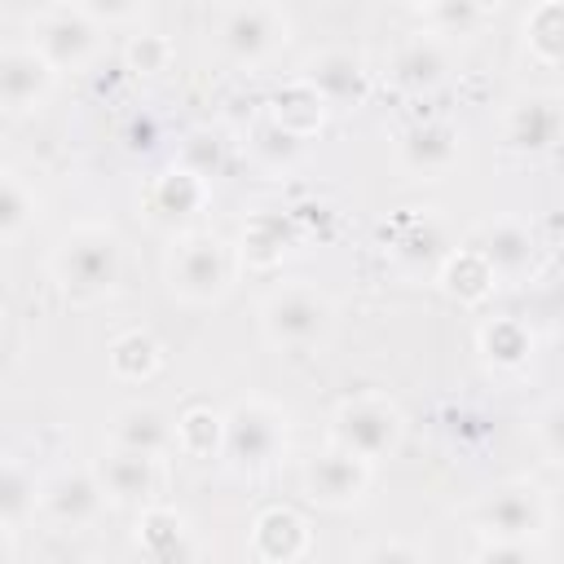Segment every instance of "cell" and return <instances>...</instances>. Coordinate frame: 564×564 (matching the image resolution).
I'll list each match as a JSON object with an SVG mask.
<instances>
[{"label": "cell", "instance_id": "obj_35", "mask_svg": "<svg viewBox=\"0 0 564 564\" xmlns=\"http://www.w3.org/2000/svg\"><path fill=\"white\" fill-rule=\"evenodd\" d=\"M529 432H533V445L542 449V458L555 467L560 454H564V410H560V401H546V405L529 419Z\"/></svg>", "mask_w": 564, "mask_h": 564}, {"label": "cell", "instance_id": "obj_17", "mask_svg": "<svg viewBox=\"0 0 564 564\" xmlns=\"http://www.w3.org/2000/svg\"><path fill=\"white\" fill-rule=\"evenodd\" d=\"M463 154V132L449 119H414L397 132V159L414 176H445Z\"/></svg>", "mask_w": 564, "mask_h": 564}, {"label": "cell", "instance_id": "obj_38", "mask_svg": "<svg viewBox=\"0 0 564 564\" xmlns=\"http://www.w3.org/2000/svg\"><path fill=\"white\" fill-rule=\"evenodd\" d=\"M88 18H93V26H110V22H137L145 9L141 4H79Z\"/></svg>", "mask_w": 564, "mask_h": 564}, {"label": "cell", "instance_id": "obj_13", "mask_svg": "<svg viewBox=\"0 0 564 564\" xmlns=\"http://www.w3.org/2000/svg\"><path fill=\"white\" fill-rule=\"evenodd\" d=\"M560 132H564V110L555 93H520L502 110V141L516 154H529V159L551 154L560 145Z\"/></svg>", "mask_w": 564, "mask_h": 564}, {"label": "cell", "instance_id": "obj_24", "mask_svg": "<svg viewBox=\"0 0 564 564\" xmlns=\"http://www.w3.org/2000/svg\"><path fill=\"white\" fill-rule=\"evenodd\" d=\"M238 260L251 269H273L291 247V220L282 212H256L238 234Z\"/></svg>", "mask_w": 564, "mask_h": 564}, {"label": "cell", "instance_id": "obj_36", "mask_svg": "<svg viewBox=\"0 0 564 564\" xmlns=\"http://www.w3.org/2000/svg\"><path fill=\"white\" fill-rule=\"evenodd\" d=\"M251 150L269 163V167H282V163H291L295 159V150H300V141H291L282 128H273L269 119L256 128V137H251Z\"/></svg>", "mask_w": 564, "mask_h": 564}, {"label": "cell", "instance_id": "obj_4", "mask_svg": "<svg viewBox=\"0 0 564 564\" xmlns=\"http://www.w3.org/2000/svg\"><path fill=\"white\" fill-rule=\"evenodd\" d=\"M256 317H260V335L273 348H282V352H313L335 330V300L317 282L295 278V282L273 286L260 300Z\"/></svg>", "mask_w": 564, "mask_h": 564}, {"label": "cell", "instance_id": "obj_5", "mask_svg": "<svg viewBox=\"0 0 564 564\" xmlns=\"http://www.w3.org/2000/svg\"><path fill=\"white\" fill-rule=\"evenodd\" d=\"M291 31L295 22L282 4H225L216 9V26H212L216 53L242 70L273 62L291 44Z\"/></svg>", "mask_w": 564, "mask_h": 564}, {"label": "cell", "instance_id": "obj_3", "mask_svg": "<svg viewBox=\"0 0 564 564\" xmlns=\"http://www.w3.org/2000/svg\"><path fill=\"white\" fill-rule=\"evenodd\" d=\"M220 458L234 471L260 476L269 467H278L286 458L291 445V414L269 401V397H238L225 414H220Z\"/></svg>", "mask_w": 564, "mask_h": 564}, {"label": "cell", "instance_id": "obj_19", "mask_svg": "<svg viewBox=\"0 0 564 564\" xmlns=\"http://www.w3.org/2000/svg\"><path fill=\"white\" fill-rule=\"evenodd\" d=\"M110 445L115 449H132V454H145V458H167L176 449V432H172V419L150 405V401H128L110 414Z\"/></svg>", "mask_w": 564, "mask_h": 564}, {"label": "cell", "instance_id": "obj_31", "mask_svg": "<svg viewBox=\"0 0 564 564\" xmlns=\"http://www.w3.org/2000/svg\"><path fill=\"white\" fill-rule=\"evenodd\" d=\"M220 410L212 405H189L172 419V432H176V449L185 458H212L220 454Z\"/></svg>", "mask_w": 564, "mask_h": 564}, {"label": "cell", "instance_id": "obj_25", "mask_svg": "<svg viewBox=\"0 0 564 564\" xmlns=\"http://www.w3.org/2000/svg\"><path fill=\"white\" fill-rule=\"evenodd\" d=\"M436 282H441V291L449 295V300H458V304H485L489 295H494V273L485 269V260L471 251V247H454L445 260H441V269H436Z\"/></svg>", "mask_w": 564, "mask_h": 564}, {"label": "cell", "instance_id": "obj_34", "mask_svg": "<svg viewBox=\"0 0 564 564\" xmlns=\"http://www.w3.org/2000/svg\"><path fill=\"white\" fill-rule=\"evenodd\" d=\"M352 564H432V555L410 538H375L352 555Z\"/></svg>", "mask_w": 564, "mask_h": 564}, {"label": "cell", "instance_id": "obj_23", "mask_svg": "<svg viewBox=\"0 0 564 564\" xmlns=\"http://www.w3.org/2000/svg\"><path fill=\"white\" fill-rule=\"evenodd\" d=\"M326 115H330V110L322 106V97H317V93L295 75V79L273 97L269 123H273V128H282L291 141H308V137L326 123Z\"/></svg>", "mask_w": 564, "mask_h": 564}, {"label": "cell", "instance_id": "obj_16", "mask_svg": "<svg viewBox=\"0 0 564 564\" xmlns=\"http://www.w3.org/2000/svg\"><path fill=\"white\" fill-rule=\"evenodd\" d=\"M57 75L31 44H4L0 48V110L31 115L53 97Z\"/></svg>", "mask_w": 564, "mask_h": 564}, {"label": "cell", "instance_id": "obj_39", "mask_svg": "<svg viewBox=\"0 0 564 564\" xmlns=\"http://www.w3.org/2000/svg\"><path fill=\"white\" fill-rule=\"evenodd\" d=\"M13 555H18V546H13V529L0 524V564H13Z\"/></svg>", "mask_w": 564, "mask_h": 564}, {"label": "cell", "instance_id": "obj_2", "mask_svg": "<svg viewBox=\"0 0 564 564\" xmlns=\"http://www.w3.org/2000/svg\"><path fill=\"white\" fill-rule=\"evenodd\" d=\"M48 278L70 304H101L123 278V242L106 225H75L48 256Z\"/></svg>", "mask_w": 564, "mask_h": 564}, {"label": "cell", "instance_id": "obj_22", "mask_svg": "<svg viewBox=\"0 0 564 564\" xmlns=\"http://www.w3.org/2000/svg\"><path fill=\"white\" fill-rule=\"evenodd\" d=\"M207 194H212V185L207 181H198L194 172H185V167H167V172H159L154 181H150V189H145V212H150V220H159V225H185L189 216H198L203 207H207Z\"/></svg>", "mask_w": 564, "mask_h": 564}, {"label": "cell", "instance_id": "obj_8", "mask_svg": "<svg viewBox=\"0 0 564 564\" xmlns=\"http://www.w3.org/2000/svg\"><path fill=\"white\" fill-rule=\"evenodd\" d=\"M375 485V463L339 449V445H322L300 463V489L313 507L322 511H352L366 502Z\"/></svg>", "mask_w": 564, "mask_h": 564}, {"label": "cell", "instance_id": "obj_30", "mask_svg": "<svg viewBox=\"0 0 564 564\" xmlns=\"http://www.w3.org/2000/svg\"><path fill=\"white\" fill-rule=\"evenodd\" d=\"M31 516H40V480L22 463H0V524L22 529Z\"/></svg>", "mask_w": 564, "mask_h": 564}, {"label": "cell", "instance_id": "obj_10", "mask_svg": "<svg viewBox=\"0 0 564 564\" xmlns=\"http://www.w3.org/2000/svg\"><path fill=\"white\" fill-rule=\"evenodd\" d=\"M467 247L485 260L494 282H524L538 264V238L520 216H494V220L476 225Z\"/></svg>", "mask_w": 564, "mask_h": 564}, {"label": "cell", "instance_id": "obj_11", "mask_svg": "<svg viewBox=\"0 0 564 564\" xmlns=\"http://www.w3.org/2000/svg\"><path fill=\"white\" fill-rule=\"evenodd\" d=\"M300 79L322 97L326 110H357L370 97V66L352 48H322L304 62Z\"/></svg>", "mask_w": 564, "mask_h": 564}, {"label": "cell", "instance_id": "obj_28", "mask_svg": "<svg viewBox=\"0 0 564 564\" xmlns=\"http://www.w3.org/2000/svg\"><path fill=\"white\" fill-rule=\"evenodd\" d=\"M520 40H524L529 57H538L542 66H560V57H564V0H538L520 22Z\"/></svg>", "mask_w": 564, "mask_h": 564}, {"label": "cell", "instance_id": "obj_29", "mask_svg": "<svg viewBox=\"0 0 564 564\" xmlns=\"http://www.w3.org/2000/svg\"><path fill=\"white\" fill-rule=\"evenodd\" d=\"M35 212H40L35 185L22 172L0 167V247L13 242V238H22L31 229V220H35Z\"/></svg>", "mask_w": 564, "mask_h": 564}, {"label": "cell", "instance_id": "obj_14", "mask_svg": "<svg viewBox=\"0 0 564 564\" xmlns=\"http://www.w3.org/2000/svg\"><path fill=\"white\" fill-rule=\"evenodd\" d=\"M93 476H97V485L106 494V507H137L141 511V507L154 502L163 467H159V458L106 445V454L93 463Z\"/></svg>", "mask_w": 564, "mask_h": 564}, {"label": "cell", "instance_id": "obj_18", "mask_svg": "<svg viewBox=\"0 0 564 564\" xmlns=\"http://www.w3.org/2000/svg\"><path fill=\"white\" fill-rule=\"evenodd\" d=\"M247 542H251V555L260 564H300L313 551V529L295 507L278 502V507H264L251 520Z\"/></svg>", "mask_w": 564, "mask_h": 564}, {"label": "cell", "instance_id": "obj_15", "mask_svg": "<svg viewBox=\"0 0 564 564\" xmlns=\"http://www.w3.org/2000/svg\"><path fill=\"white\" fill-rule=\"evenodd\" d=\"M454 70V57H449V44L427 35V31H410L392 44L388 53V79L401 88V93H436Z\"/></svg>", "mask_w": 564, "mask_h": 564}, {"label": "cell", "instance_id": "obj_37", "mask_svg": "<svg viewBox=\"0 0 564 564\" xmlns=\"http://www.w3.org/2000/svg\"><path fill=\"white\" fill-rule=\"evenodd\" d=\"M471 564H546L538 542H485Z\"/></svg>", "mask_w": 564, "mask_h": 564}, {"label": "cell", "instance_id": "obj_6", "mask_svg": "<svg viewBox=\"0 0 564 564\" xmlns=\"http://www.w3.org/2000/svg\"><path fill=\"white\" fill-rule=\"evenodd\" d=\"M467 520L485 542H538L542 546V538L551 529V502L538 485L507 480V485L485 489L471 502Z\"/></svg>", "mask_w": 564, "mask_h": 564}, {"label": "cell", "instance_id": "obj_21", "mask_svg": "<svg viewBox=\"0 0 564 564\" xmlns=\"http://www.w3.org/2000/svg\"><path fill=\"white\" fill-rule=\"evenodd\" d=\"M476 348H480V357H485L489 370H498V375H520V370H529V361H533V352H538V335H533L529 322L502 313V317H485V322H480Z\"/></svg>", "mask_w": 564, "mask_h": 564}, {"label": "cell", "instance_id": "obj_26", "mask_svg": "<svg viewBox=\"0 0 564 564\" xmlns=\"http://www.w3.org/2000/svg\"><path fill=\"white\" fill-rule=\"evenodd\" d=\"M106 361H110V375L123 379V383H145L163 370V344L150 335V330H123L110 339L106 348Z\"/></svg>", "mask_w": 564, "mask_h": 564}, {"label": "cell", "instance_id": "obj_33", "mask_svg": "<svg viewBox=\"0 0 564 564\" xmlns=\"http://www.w3.org/2000/svg\"><path fill=\"white\" fill-rule=\"evenodd\" d=\"M220 163H225V141H220L216 132H189L185 145H181V159H176V167L194 172V176L207 181V185H212V176L220 172Z\"/></svg>", "mask_w": 564, "mask_h": 564}, {"label": "cell", "instance_id": "obj_7", "mask_svg": "<svg viewBox=\"0 0 564 564\" xmlns=\"http://www.w3.org/2000/svg\"><path fill=\"white\" fill-rule=\"evenodd\" d=\"M401 441H405V414L397 401H388L379 392L344 397L330 410V445H339L366 463L392 458L401 449Z\"/></svg>", "mask_w": 564, "mask_h": 564}, {"label": "cell", "instance_id": "obj_12", "mask_svg": "<svg viewBox=\"0 0 564 564\" xmlns=\"http://www.w3.org/2000/svg\"><path fill=\"white\" fill-rule=\"evenodd\" d=\"M106 511V494L93 467H62L40 485V516L62 529H88Z\"/></svg>", "mask_w": 564, "mask_h": 564}, {"label": "cell", "instance_id": "obj_9", "mask_svg": "<svg viewBox=\"0 0 564 564\" xmlns=\"http://www.w3.org/2000/svg\"><path fill=\"white\" fill-rule=\"evenodd\" d=\"M97 44H101V26H93V18L79 4H44L31 18V48L48 62L53 75L84 70L97 57Z\"/></svg>", "mask_w": 564, "mask_h": 564}, {"label": "cell", "instance_id": "obj_1", "mask_svg": "<svg viewBox=\"0 0 564 564\" xmlns=\"http://www.w3.org/2000/svg\"><path fill=\"white\" fill-rule=\"evenodd\" d=\"M238 273H242L238 247L225 234H212V229L176 234L172 247H167V256H163V282L189 308L220 304L234 291Z\"/></svg>", "mask_w": 564, "mask_h": 564}, {"label": "cell", "instance_id": "obj_27", "mask_svg": "<svg viewBox=\"0 0 564 564\" xmlns=\"http://www.w3.org/2000/svg\"><path fill=\"white\" fill-rule=\"evenodd\" d=\"M414 18H419V31H427V35L449 44L454 35H476L494 18V4H480V0H436V4H419Z\"/></svg>", "mask_w": 564, "mask_h": 564}, {"label": "cell", "instance_id": "obj_20", "mask_svg": "<svg viewBox=\"0 0 564 564\" xmlns=\"http://www.w3.org/2000/svg\"><path fill=\"white\" fill-rule=\"evenodd\" d=\"M132 542L141 546L145 564H185L189 551H194V529H189L185 511L163 507V502H150L137 516Z\"/></svg>", "mask_w": 564, "mask_h": 564}, {"label": "cell", "instance_id": "obj_32", "mask_svg": "<svg viewBox=\"0 0 564 564\" xmlns=\"http://www.w3.org/2000/svg\"><path fill=\"white\" fill-rule=\"evenodd\" d=\"M123 62H128V70H137V75H159V70H167V62H172V40L159 35V31H137V35H128V44H123Z\"/></svg>", "mask_w": 564, "mask_h": 564}]
</instances>
